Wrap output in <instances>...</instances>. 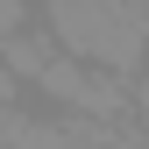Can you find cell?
Instances as JSON below:
<instances>
[{
	"label": "cell",
	"mask_w": 149,
	"mask_h": 149,
	"mask_svg": "<svg viewBox=\"0 0 149 149\" xmlns=\"http://www.w3.org/2000/svg\"><path fill=\"white\" fill-rule=\"evenodd\" d=\"M43 29L57 36L64 57H85L100 71H121L128 85L149 64V29H135L128 14H114L107 0H43Z\"/></svg>",
	"instance_id": "1"
},
{
	"label": "cell",
	"mask_w": 149,
	"mask_h": 149,
	"mask_svg": "<svg viewBox=\"0 0 149 149\" xmlns=\"http://www.w3.org/2000/svg\"><path fill=\"white\" fill-rule=\"evenodd\" d=\"M36 100H50V107H64V114H92V121H121V114H135V85L121 78V71H100V64H85V57H50L43 71H36Z\"/></svg>",
	"instance_id": "2"
},
{
	"label": "cell",
	"mask_w": 149,
	"mask_h": 149,
	"mask_svg": "<svg viewBox=\"0 0 149 149\" xmlns=\"http://www.w3.org/2000/svg\"><path fill=\"white\" fill-rule=\"evenodd\" d=\"M50 57H57V36H50V29H29V22H22V29H7V36H0V64H7L22 85H29Z\"/></svg>",
	"instance_id": "3"
},
{
	"label": "cell",
	"mask_w": 149,
	"mask_h": 149,
	"mask_svg": "<svg viewBox=\"0 0 149 149\" xmlns=\"http://www.w3.org/2000/svg\"><path fill=\"white\" fill-rule=\"evenodd\" d=\"M22 22H29V0H0V36L22 29Z\"/></svg>",
	"instance_id": "4"
}]
</instances>
